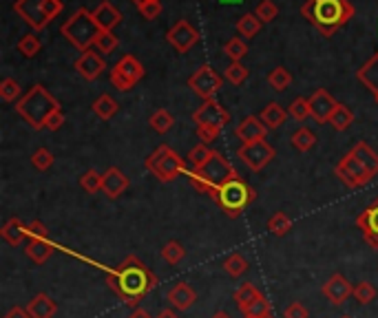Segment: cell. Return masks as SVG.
<instances>
[{
  "label": "cell",
  "instance_id": "obj_1",
  "mask_svg": "<svg viewBox=\"0 0 378 318\" xmlns=\"http://www.w3.org/2000/svg\"><path fill=\"white\" fill-rule=\"evenodd\" d=\"M157 276L138 256H126L120 265L106 272V285L126 308H140V303L157 287Z\"/></svg>",
  "mask_w": 378,
  "mask_h": 318
},
{
  "label": "cell",
  "instance_id": "obj_2",
  "mask_svg": "<svg viewBox=\"0 0 378 318\" xmlns=\"http://www.w3.org/2000/svg\"><path fill=\"white\" fill-rule=\"evenodd\" d=\"M301 14L325 38H332L343 24H347L350 18H354V7H352L350 0H308L301 7Z\"/></svg>",
  "mask_w": 378,
  "mask_h": 318
},
{
  "label": "cell",
  "instance_id": "obj_3",
  "mask_svg": "<svg viewBox=\"0 0 378 318\" xmlns=\"http://www.w3.org/2000/svg\"><path fill=\"white\" fill-rule=\"evenodd\" d=\"M56 111H60V102L42 87V84L31 87L16 104V113L35 131L44 128L49 115Z\"/></svg>",
  "mask_w": 378,
  "mask_h": 318
},
{
  "label": "cell",
  "instance_id": "obj_4",
  "mask_svg": "<svg viewBox=\"0 0 378 318\" xmlns=\"http://www.w3.org/2000/svg\"><path fill=\"white\" fill-rule=\"evenodd\" d=\"M186 175H188L190 186L199 192H206V194H211L219 186H224L226 181L239 177L237 170L228 164V159L217 151H213L211 159L199 170H186Z\"/></svg>",
  "mask_w": 378,
  "mask_h": 318
},
{
  "label": "cell",
  "instance_id": "obj_5",
  "mask_svg": "<svg viewBox=\"0 0 378 318\" xmlns=\"http://www.w3.org/2000/svg\"><path fill=\"white\" fill-rule=\"evenodd\" d=\"M211 197L219 203V208H222L230 219H237L254 199H257V192H254L241 177H237V179L226 181L224 186H219L217 190H213Z\"/></svg>",
  "mask_w": 378,
  "mask_h": 318
},
{
  "label": "cell",
  "instance_id": "obj_6",
  "mask_svg": "<svg viewBox=\"0 0 378 318\" xmlns=\"http://www.w3.org/2000/svg\"><path fill=\"white\" fill-rule=\"evenodd\" d=\"M63 35L65 38L76 47L80 49V51H89V49L95 47V40L97 35H100V27H97V22L93 18V11L80 7L76 14H73L65 24H63Z\"/></svg>",
  "mask_w": 378,
  "mask_h": 318
},
{
  "label": "cell",
  "instance_id": "obj_7",
  "mask_svg": "<svg viewBox=\"0 0 378 318\" xmlns=\"http://www.w3.org/2000/svg\"><path fill=\"white\" fill-rule=\"evenodd\" d=\"M192 122L195 126H197V135L202 144H211L219 137V133H222L224 126L230 122V113L213 97V100H206L197 111L192 113Z\"/></svg>",
  "mask_w": 378,
  "mask_h": 318
},
{
  "label": "cell",
  "instance_id": "obj_8",
  "mask_svg": "<svg viewBox=\"0 0 378 318\" xmlns=\"http://www.w3.org/2000/svg\"><path fill=\"white\" fill-rule=\"evenodd\" d=\"M146 168L162 183H170L179 175H186V159H181L170 146L164 144L155 153L146 157Z\"/></svg>",
  "mask_w": 378,
  "mask_h": 318
},
{
  "label": "cell",
  "instance_id": "obj_9",
  "mask_svg": "<svg viewBox=\"0 0 378 318\" xmlns=\"http://www.w3.org/2000/svg\"><path fill=\"white\" fill-rule=\"evenodd\" d=\"M54 243L49 241V230L42 221H31L27 226V252L29 259L35 263V265H42L49 261V256L54 254Z\"/></svg>",
  "mask_w": 378,
  "mask_h": 318
},
{
  "label": "cell",
  "instance_id": "obj_10",
  "mask_svg": "<svg viewBox=\"0 0 378 318\" xmlns=\"http://www.w3.org/2000/svg\"><path fill=\"white\" fill-rule=\"evenodd\" d=\"M334 173H336V177L340 181L345 183L347 188H354V190L368 186V183L374 179V175L370 173L368 168H365V164L352 151L343 159H340L338 166L334 168Z\"/></svg>",
  "mask_w": 378,
  "mask_h": 318
},
{
  "label": "cell",
  "instance_id": "obj_11",
  "mask_svg": "<svg viewBox=\"0 0 378 318\" xmlns=\"http://www.w3.org/2000/svg\"><path fill=\"white\" fill-rule=\"evenodd\" d=\"M144 78V67L135 56H124L117 60V65L111 69V84L117 91H131Z\"/></svg>",
  "mask_w": 378,
  "mask_h": 318
},
{
  "label": "cell",
  "instance_id": "obj_12",
  "mask_svg": "<svg viewBox=\"0 0 378 318\" xmlns=\"http://www.w3.org/2000/svg\"><path fill=\"white\" fill-rule=\"evenodd\" d=\"M237 157L252 170V173H259V170H263L274 159V149L265 140L248 142V144L239 146Z\"/></svg>",
  "mask_w": 378,
  "mask_h": 318
},
{
  "label": "cell",
  "instance_id": "obj_13",
  "mask_svg": "<svg viewBox=\"0 0 378 318\" xmlns=\"http://www.w3.org/2000/svg\"><path fill=\"white\" fill-rule=\"evenodd\" d=\"M188 89L192 93H197L199 97H204V102L213 100V95L222 89V78H219L208 65H204L188 78Z\"/></svg>",
  "mask_w": 378,
  "mask_h": 318
},
{
  "label": "cell",
  "instance_id": "obj_14",
  "mask_svg": "<svg viewBox=\"0 0 378 318\" xmlns=\"http://www.w3.org/2000/svg\"><path fill=\"white\" fill-rule=\"evenodd\" d=\"M166 40L170 42V47H173L177 53H186L188 49H192L199 42V31L195 29L188 20H179L168 29Z\"/></svg>",
  "mask_w": 378,
  "mask_h": 318
},
{
  "label": "cell",
  "instance_id": "obj_15",
  "mask_svg": "<svg viewBox=\"0 0 378 318\" xmlns=\"http://www.w3.org/2000/svg\"><path fill=\"white\" fill-rule=\"evenodd\" d=\"M44 3H47V0H16L14 11L29 24V27H33L35 31H42L47 24L51 22L47 18Z\"/></svg>",
  "mask_w": 378,
  "mask_h": 318
},
{
  "label": "cell",
  "instance_id": "obj_16",
  "mask_svg": "<svg viewBox=\"0 0 378 318\" xmlns=\"http://www.w3.org/2000/svg\"><path fill=\"white\" fill-rule=\"evenodd\" d=\"M356 226L363 232V239L368 241V246L372 250H378V197L356 217Z\"/></svg>",
  "mask_w": 378,
  "mask_h": 318
},
{
  "label": "cell",
  "instance_id": "obj_17",
  "mask_svg": "<svg viewBox=\"0 0 378 318\" xmlns=\"http://www.w3.org/2000/svg\"><path fill=\"white\" fill-rule=\"evenodd\" d=\"M308 102H310V115L316 122H319V124H325V122H330L332 113L336 111V106H338V102L325 89L314 91L308 97Z\"/></svg>",
  "mask_w": 378,
  "mask_h": 318
},
{
  "label": "cell",
  "instance_id": "obj_18",
  "mask_svg": "<svg viewBox=\"0 0 378 318\" xmlns=\"http://www.w3.org/2000/svg\"><path fill=\"white\" fill-rule=\"evenodd\" d=\"M76 71L84 80H97L106 71V62L102 60L100 51L97 49H89V51H82V56L76 60Z\"/></svg>",
  "mask_w": 378,
  "mask_h": 318
},
{
  "label": "cell",
  "instance_id": "obj_19",
  "mask_svg": "<svg viewBox=\"0 0 378 318\" xmlns=\"http://www.w3.org/2000/svg\"><path fill=\"white\" fill-rule=\"evenodd\" d=\"M352 294H354V287L343 274H332L323 285V296L332 305H343Z\"/></svg>",
  "mask_w": 378,
  "mask_h": 318
},
{
  "label": "cell",
  "instance_id": "obj_20",
  "mask_svg": "<svg viewBox=\"0 0 378 318\" xmlns=\"http://www.w3.org/2000/svg\"><path fill=\"white\" fill-rule=\"evenodd\" d=\"M129 177L122 173L120 168H108L106 173L102 175V192L106 194L108 199H117L120 194H124V190L129 188Z\"/></svg>",
  "mask_w": 378,
  "mask_h": 318
},
{
  "label": "cell",
  "instance_id": "obj_21",
  "mask_svg": "<svg viewBox=\"0 0 378 318\" xmlns=\"http://www.w3.org/2000/svg\"><path fill=\"white\" fill-rule=\"evenodd\" d=\"M237 137L248 144V142H259V140H265V133H268V126L261 122V117L257 115H248L246 119H241V124L237 126Z\"/></svg>",
  "mask_w": 378,
  "mask_h": 318
},
{
  "label": "cell",
  "instance_id": "obj_22",
  "mask_svg": "<svg viewBox=\"0 0 378 318\" xmlns=\"http://www.w3.org/2000/svg\"><path fill=\"white\" fill-rule=\"evenodd\" d=\"M168 303L173 305V308H177L179 312H186L190 310L195 301H197V294H195V290L188 285V283H177L168 290V294H166Z\"/></svg>",
  "mask_w": 378,
  "mask_h": 318
},
{
  "label": "cell",
  "instance_id": "obj_23",
  "mask_svg": "<svg viewBox=\"0 0 378 318\" xmlns=\"http://www.w3.org/2000/svg\"><path fill=\"white\" fill-rule=\"evenodd\" d=\"M29 312L31 318H54L56 312H58V305L56 301L44 294V292H40V294H35L29 303H27V308H24Z\"/></svg>",
  "mask_w": 378,
  "mask_h": 318
},
{
  "label": "cell",
  "instance_id": "obj_24",
  "mask_svg": "<svg viewBox=\"0 0 378 318\" xmlns=\"http://www.w3.org/2000/svg\"><path fill=\"white\" fill-rule=\"evenodd\" d=\"M93 18L102 31H113V27H117L122 20V14L111 3H100L93 9Z\"/></svg>",
  "mask_w": 378,
  "mask_h": 318
},
{
  "label": "cell",
  "instance_id": "obj_25",
  "mask_svg": "<svg viewBox=\"0 0 378 318\" xmlns=\"http://www.w3.org/2000/svg\"><path fill=\"white\" fill-rule=\"evenodd\" d=\"M0 237H3L9 246H18V243L27 241V224H22L18 217H11L3 226V230H0Z\"/></svg>",
  "mask_w": 378,
  "mask_h": 318
},
{
  "label": "cell",
  "instance_id": "obj_26",
  "mask_svg": "<svg viewBox=\"0 0 378 318\" xmlns=\"http://www.w3.org/2000/svg\"><path fill=\"white\" fill-rule=\"evenodd\" d=\"M356 78L368 87L374 95H378V51L365 62L359 71H356Z\"/></svg>",
  "mask_w": 378,
  "mask_h": 318
},
{
  "label": "cell",
  "instance_id": "obj_27",
  "mask_svg": "<svg viewBox=\"0 0 378 318\" xmlns=\"http://www.w3.org/2000/svg\"><path fill=\"white\" fill-rule=\"evenodd\" d=\"M261 122L268 126V131H274L279 128L281 124H286V119H288V113L284 111V106L281 104H277V102H270L268 104L263 111H261Z\"/></svg>",
  "mask_w": 378,
  "mask_h": 318
},
{
  "label": "cell",
  "instance_id": "obj_28",
  "mask_svg": "<svg viewBox=\"0 0 378 318\" xmlns=\"http://www.w3.org/2000/svg\"><path fill=\"white\" fill-rule=\"evenodd\" d=\"M352 153L361 159V162L365 164V168H368L374 177L378 175V153L372 151V146H368L365 142H359L354 149H352Z\"/></svg>",
  "mask_w": 378,
  "mask_h": 318
},
{
  "label": "cell",
  "instance_id": "obj_29",
  "mask_svg": "<svg viewBox=\"0 0 378 318\" xmlns=\"http://www.w3.org/2000/svg\"><path fill=\"white\" fill-rule=\"evenodd\" d=\"M117 108H120V104L115 102V97H113V95H108V93L100 95V97H97V100L93 102V113H95L97 117H102V119H111V117L117 113Z\"/></svg>",
  "mask_w": 378,
  "mask_h": 318
},
{
  "label": "cell",
  "instance_id": "obj_30",
  "mask_svg": "<svg viewBox=\"0 0 378 318\" xmlns=\"http://www.w3.org/2000/svg\"><path fill=\"white\" fill-rule=\"evenodd\" d=\"M327 124H332L334 131H347L352 124H354V113H352L345 104H338L336 111L332 113V117H330V122H327Z\"/></svg>",
  "mask_w": 378,
  "mask_h": 318
},
{
  "label": "cell",
  "instance_id": "obj_31",
  "mask_svg": "<svg viewBox=\"0 0 378 318\" xmlns=\"http://www.w3.org/2000/svg\"><path fill=\"white\" fill-rule=\"evenodd\" d=\"M257 296H261V292L257 290V287H254L252 283H243L237 292H235V303H237V308L241 310V314L243 312H246L248 310V305L254 301V299H257Z\"/></svg>",
  "mask_w": 378,
  "mask_h": 318
},
{
  "label": "cell",
  "instance_id": "obj_32",
  "mask_svg": "<svg viewBox=\"0 0 378 318\" xmlns=\"http://www.w3.org/2000/svg\"><path fill=\"white\" fill-rule=\"evenodd\" d=\"M224 270L228 276H233V278H239L241 274H246L248 272V261L243 259V256L239 252H233L230 256H226V261H224Z\"/></svg>",
  "mask_w": 378,
  "mask_h": 318
},
{
  "label": "cell",
  "instance_id": "obj_33",
  "mask_svg": "<svg viewBox=\"0 0 378 318\" xmlns=\"http://www.w3.org/2000/svg\"><path fill=\"white\" fill-rule=\"evenodd\" d=\"M268 230H270L274 237H286L292 230V219L286 212H274L268 219Z\"/></svg>",
  "mask_w": 378,
  "mask_h": 318
},
{
  "label": "cell",
  "instance_id": "obj_34",
  "mask_svg": "<svg viewBox=\"0 0 378 318\" xmlns=\"http://www.w3.org/2000/svg\"><path fill=\"white\" fill-rule=\"evenodd\" d=\"M149 124H151V128H153L155 133H160V135H164V133H168L170 128H173L175 119H173V115H170V113L166 111V108H160V111H155V113L151 115Z\"/></svg>",
  "mask_w": 378,
  "mask_h": 318
},
{
  "label": "cell",
  "instance_id": "obj_35",
  "mask_svg": "<svg viewBox=\"0 0 378 318\" xmlns=\"http://www.w3.org/2000/svg\"><path fill=\"white\" fill-rule=\"evenodd\" d=\"M314 144H316V137H314V133L306 126H301L295 135H292V146L299 151V153H308L314 149Z\"/></svg>",
  "mask_w": 378,
  "mask_h": 318
},
{
  "label": "cell",
  "instance_id": "obj_36",
  "mask_svg": "<svg viewBox=\"0 0 378 318\" xmlns=\"http://www.w3.org/2000/svg\"><path fill=\"white\" fill-rule=\"evenodd\" d=\"M259 29H261V20L254 14H243L237 20V31L241 35H246V38H254V35L259 33Z\"/></svg>",
  "mask_w": 378,
  "mask_h": 318
},
{
  "label": "cell",
  "instance_id": "obj_37",
  "mask_svg": "<svg viewBox=\"0 0 378 318\" xmlns=\"http://www.w3.org/2000/svg\"><path fill=\"white\" fill-rule=\"evenodd\" d=\"M184 256H186V248L181 246L179 241H168L166 246L162 248V259L170 265H177L184 261Z\"/></svg>",
  "mask_w": 378,
  "mask_h": 318
},
{
  "label": "cell",
  "instance_id": "obj_38",
  "mask_svg": "<svg viewBox=\"0 0 378 318\" xmlns=\"http://www.w3.org/2000/svg\"><path fill=\"white\" fill-rule=\"evenodd\" d=\"M211 155H213V151L208 149V144H199V146H195V149L188 153V166H190V170H199L206 162L211 159Z\"/></svg>",
  "mask_w": 378,
  "mask_h": 318
},
{
  "label": "cell",
  "instance_id": "obj_39",
  "mask_svg": "<svg viewBox=\"0 0 378 318\" xmlns=\"http://www.w3.org/2000/svg\"><path fill=\"white\" fill-rule=\"evenodd\" d=\"M224 53L230 58V62H241V60L248 56V44L241 38H233L224 44Z\"/></svg>",
  "mask_w": 378,
  "mask_h": 318
},
{
  "label": "cell",
  "instance_id": "obj_40",
  "mask_svg": "<svg viewBox=\"0 0 378 318\" xmlns=\"http://www.w3.org/2000/svg\"><path fill=\"white\" fill-rule=\"evenodd\" d=\"M268 82L274 91H286L290 84H292V73L286 67H277L270 76H268Z\"/></svg>",
  "mask_w": 378,
  "mask_h": 318
},
{
  "label": "cell",
  "instance_id": "obj_41",
  "mask_svg": "<svg viewBox=\"0 0 378 318\" xmlns=\"http://www.w3.org/2000/svg\"><path fill=\"white\" fill-rule=\"evenodd\" d=\"M80 186H82V190H87L89 194L100 192L102 190V175L91 168V170H87V173L80 177Z\"/></svg>",
  "mask_w": 378,
  "mask_h": 318
},
{
  "label": "cell",
  "instance_id": "obj_42",
  "mask_svg": "<svg viewBox=\"0 0 378 318\" xmlns=\"http://www.w3.org/2000/svg\"><path fill=\"white\" fill-rule=\"evenodd\" d=\"M40 40H38V35L35 33H27L24 38L18 42V51L24 56V58H33V56H38L40 53Z\"/></svg>",
  "mask_w": 378,
  "mask_h": 318
},
{
  "label": "cell",
  "instance_id": "obj_43",
  "mask_svg": "<svg viewBox=\"0 0 378 318\" xmlns=\"http://www.w3.org/2000/svg\"><path fill=\"white\" fill-rule=\"evenodd\" d=\"M117 44H120V40L113 31H100V35H97V40H95V49L100 53H113Z\"/></svg>",
  "mask_w": 378,
  "mask_h": 318
},
{
  "label": "cell",
  "instance_id": "obj_44",
  "mask_svg": "<svg viewBox=\"0 0 378 318\" xmlns=\"http://www.w3.org/2000/svg\"><path fill=\"white\" fill-rule=\"evenodd\" d=\"M224 78L230 82V84H243L248 80V69L243 67L241 62H230L224 71Z\"/></svg>",
  "mask_w": 378,
  "mask_h": 318
},
{
  "label": "cell",
  "instance_id": "obj_45",
  "mask_svg": "<svg viewBox=\"0 0 378 318\" xmlns=\"http://www.w3.org/2000/svg\"><path fill=\"white\" fill-rule=\"evenodd\" d=\"M268 312H272L270 301H268V299L261 294V296H257V299H254V301L248 305V310L243 312V316H248V318H261V316H265Z\"/></svg>",
  "mask_w": 378,
  "mask_h": 318
},
{
  "label": "cell",
  "instance_id": "obj_46",
  "mask_svg": "<svg viewBox=\"0 0 378 318\" xmlns=\"http://www.w3.org/2000/svg\"><path fill=\"white\" fill-rule=\"evenodd\" d=\"M20 84L16 80H11V78H5L3 82H0V97H3L5 102H14L20 97Z\"/></svg>",
  "mask_w": 378,
  "mask_h": 318
},
{
  "label": "cell",
  "instance_id": "obj_47",
  "mask_svg": "<svg viewBox=\"0 0 378 318\" xmlns=\"http://www.w3.org/2000/svg\"><path fill=\"white\" fill-rule=\"evenodd\" d=\"M279 14V7L272 3V0H261V3L257 5V9H254V16H257L261 22H272Z\"/></svg>",
  "mask_w": 378,
  "mask_h": 318
},
{
  "label": "cell",
  "instance_id": "obj_48",
  "mask_svg": "<svg viewBox=\"0 0 378 318\" xmlns=\"http://www.w3.org/2000/svg\"><path fill=\"white\" fill-rule=\"evenodd\" d=\"M354 296H356V301L361 305H368L378 296V292H376V287L372 283H368V281H361V283L354 287Z\"/></svg>",
  "mask_w": 378,
  "mask_h": 318
},
{
  "label": "cell",
  "instance_id": "obj_49",
  "mask_svg": "<svg viewBox=\"0 0 378 318\" xmlns=\"http://www.w3.org/2000/svg\"><path fill=\"white\" fill-rule=\"evenodd\" d=\"M31 164L35 170H49L54 166V155L49 153L47 149H38L31 155Z\"/></svg>",
  "mask_w": 378,
  "mask_h": 318
},
{
  "label": "cell",
  "instance_id": "obj_50",
  "mask_svg": "<svg viewBox=\"0 0 378 318\" xmlns=\"http://www.w3.org/2000/svg\"><path fill=\"white\" fill-rule=\"evenodd\" d=\"M290 115L297 122H303L306 117H310V102L306 97H297V100L290 104Z\"/></svg>",
  "mask_w": 378,
  "mask_h": 318
},
{
  "label": "cell",
  "instance_id": "obj_51",
  "mask_svg": "<svg viewBox=\"0 0 378 318\" xmlns=\"http://www.w3.org/2000/svg\"><path fill=\"white\" fill-rule=\"evenodd\" d=\"M138 9H140L142 18L155 20V18H160V14H162V3H160V0H144Z\"/></svg>",
  "mask_w": 378,
  "mask_h": 318
},
{
  "label": "cell",
  "instance_id": "obj_52",
  "mask_svg": "<svg viewBox=\"0 0 378 318\" xmlns=\"http://www.w3.org/2000/svg\"><path fill=\"white\" fill-rule=\"evenodd\" d=\"M286 318H310V312L301 303H290L286 308Z\"/></svg>",
  "mask_w": 378,
  "mask_h": 318
},
{
  "label": "cell",
  "instance_id": "obj_53",
  "mask_svg": "<svg viewBox=\"0 0 378 318\" xmlns=\"http://www.w3.org/2000/svg\"><path fill=\"white\" fill-rule=\"evenodd\" d=\"M63 124H65V113H63V111H56V113L49 115L44 128H49V131H58Z\"/></svg>",
  "mask_w": 378,
  "mask_h": 318
},
{
  "label": "cell",
  "instance_id": "obj_54",
  "mask_svg": "<svg viewBox=\"0 0 378 318\" xmlns=\"http://www.w3.org/2000/svg\"><path fill=\"white\" fill-rule=\"evenodd\" d=\"M5 318H31V316H29L27 310H22V308H11V310L5 314Z\"/></svg>",
  "mask_w": 378,
  "mask_h": 318
},
{
  "label": "cell",
  "instance_id": "obj_55",
  "mask_svg": "<svg viewBox=\"0 0 378 318\" xmlns=\"http://www.w3.org/2000/svg\"><path fill=\"white\" fill-rule=\"evenodd\" d=\"M129 318H153V316H151L149 312H146V310H142V308H135V310L131 312Z\"/></svg>",
  "mask_w": 378,
  "mask_h": 318
},
{
  "label": "cell",
  "instance_id": "obj_56",
  "mask_svg": "<svg viewBox=\"0 0 378 318\" xmlns=\"http://www.w3.org/2000/svg\"><path fill=\"white\" fill-rule=\"evenodd\" d=\"M157 318H179L173 310H162L160 312V316H157Z\"/></svg>",
  "mask_w": 378,
  "mask_h": 318
},
{
  "label": "cell",
  "instance_id": "obj_57",
  "mask_svg": "<svg viewBox=\"0 0 378 318\" xmlns=\"http://www.w3.org/2000/svg\"><path fill=\"white\" fill-rule=\"evenodd\" d=\"M213 318H230V316H228L226 312H215V314H213Z\"/></svg>",
  "mask_w": 378,
  "mask_h": 318
},
{
  "label": "cell",
  "instance_id": "obj_58",
  "mask_svg": "<svg viewBox=\"0 0 378 318\" xmlns=\"http://www.w3.org/2000/svg\"><path fill=\"white\" fill-rule=\"evenodd\" d=\"M261 318H274V314H272V312H268V314H265V316H261Z\"/></svg>",
  "mask_w": 378,
  "mask_h": 318
},
{
  "label": "cell",
  "instance_id": "obj_59",
  "mask_svg": "<svg viewBox=\"0 0 378 318\" xmlns=\"http://www.w3.org/2000/svg\"><path fill=\"white\" fill-rule=\"evenodd\" d=\"M133 3H135V5H138V7H140V5H142V3H144V0H133Z\"/></svg>",
  "mask_w": 378,
  "mask_h": 318
},
{
  "label": "cell",
  "instance_id": "obj_60",
  "mask_svg": "<svg viewBox=\"0 0 378 318\" xmlns=\"http://www.w3.org/2000/svg\"><path fill=\"white\" fill-rule=\"evenodd\" d=\"M374 97H376V102H378V95H374Z\"/></svg>",
  "mask_w": 378,
  "mask_h": 318
},
{
  "label": "cell",
  "instance_id": "obj_61",
  "mask_svg": "<svg viewBox=\"0 0 378 318\" xmlns=\"http://www.w3.org/2000/svg\"><path fill=\"white\" fill-rule=\"evenodd\" d=\"M343 318H350V316H343Z\"/></svg>",
  "mask_w": 378,
  "mask_h": 318
},
{
  "label": "cell",
  "instance_id": "obj_62",
  "mask_svg": "<svg viewBox=\"0 0 378 318\" xmlns=\"http://www.w3.org/2000/svg\"><path fill=\"white\" fill-rule=\"evenodd\" d=\"M243 318H248V316H243Z\"/></svg>",
  "mask_w": 378,
  "mask_h": 318
}]
</instances>
